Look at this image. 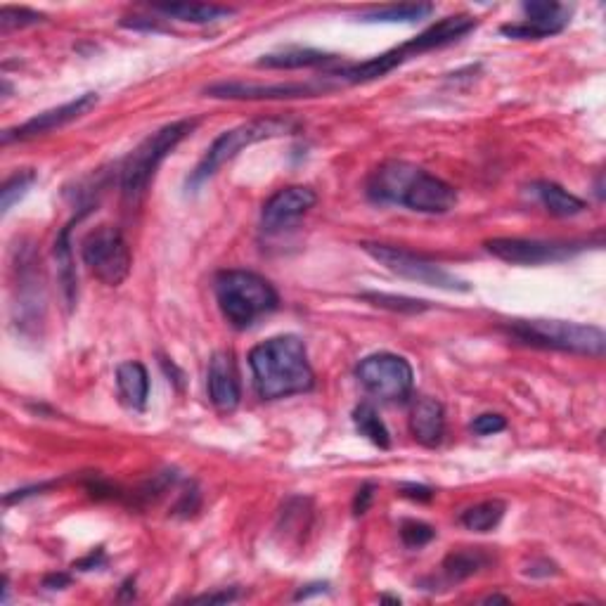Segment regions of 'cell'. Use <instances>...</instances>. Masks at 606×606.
Masks as SVG:
<instances>
[{
	"label": "cell",
	"mask_w": 606,
	"mask_h": 606,
	"mask_svg": "<svg viewBox=\"0 0 606 606\" xmlns=\"http://www.w3.org/2000/svg\"><path fill=\"white\" fill-rule=\"evenodd\" d=\"M356 375L379 401H405L415 384V372L410 363L393 353H375L358 365Z\"/></svg>",
	"instance_id": "8"
},
{
	"label": "cell",
	"mask_w": 606,
	"mask_h": 606,
	"mask_svg": "<svg viewBox=\"0 0 606 606\" xmlns=\"http://www.w3.org/2000/svg\"><path fill=\"white\" fill-rule=\"evenodd\" d=\"M372 500H375V483H365V486H360L356 498H353V514H356V517H363L367 509H370Z\"/></svg>",
	"instance_id": "31"
},
{
	"label": "cell",
	"mask_w": 606,
	"mask_h": 606,
	"mask_svg": "<svg viewBox=\"0 0 606 606\" xmlns=\"http://www.w3.org/2000/svg\"><path fill=\"white\" fill-rule=\"evenodd\" d=\"M325 86L313 83H244V81H221L204 90L206 95L218 100H296L315 98L325 93Z\"/></svg>",
	"instance_id": "10"
},
{
	"label": "cell",
	"mask_w": 606,
	"mask_h": 606,
	"mask_svg": "<svg viewBox=\"0 0 606 606\" xmlns=\"http://www.w3.org/2000/svg\"><path fill=\"white\" fill-rule=\"evenodd\" d=\"M81 216H76L72 223L64 225L60 235L55 240V263H57V280H60L64 301L67 308L76 306V296H79V285H76V266H74V251H72V228L79 223Z\"/></svg>",
	"instance_id": "17"
},
{
	"label": "cell",
	"mask_w": 606,
	"mask_h": 606,
	"mask_svg": "<svg viewBox=\"0 0 606 606\" xmlns=\"http://www.w3.org/2000/svg\"><path fill=\"white\" fill-rule=\"evenodd\" d=\"M524 15V22L505 24L502 34L519 41H540L562 34L571 22V8L562 3H524Z\"/></svg>",
	"instance_id": "11"
},
{
	"label": "cell",
	"mask_w": 606,
	"mask_h": 606,
	"mask_svg": "<svg viewBox=\"0 0 606 606\" xmlns=\"http://www.w3.org/2000/svg\"><path fill=\"white\" fill-rule=\"evenodd\" d=\"M45 15L36 10L29 8H12V5H5L3 10H0V31L3 34H8L12 29H27L34 27V24L43 22Z\"/></svg>",
	"instance_id": "27"
},
{
	"label": "cell",
	"mask_w": 606,
	"mask_h": 606,
	"mask_svg": "<svg viewBox=\"0 0 606 606\" xmlns=\"http://www.w3.org/2000/svg\"><path fill=\"white\" fill-rule=\"evenodd\" d=\"M296 131V124L292 119H280V116H268V119H256L249 124L235 126L230 131H225L214 140V145L209 147L204 154V159L199 161L197 169L190 173L188 188H199L206 183L214 173L221 169L223 164H228L230 159H235L242 150H247L249 145L263 143V140L282 138Z\"/></svg>",
	"instance_id": "4"
},
{
	"label": "cell",
	"mask_w": 606,
	"mask_h": 606,
	"mask_svg": "<svg viewBox=\"0 0 606 606\" xmlns=\"http://www.w3.org/2000/svg\"><path fill=\"white\" fill-rule=\"evenodd\" d=\"M214 289L223 318L235 330H249L263 315H270L280 306L275 287L251 270H221L214 280Z\"/></svg>",
	"instance_id": "2"
},
{
	"label": "cell",
	"mask_w": 606,
	"mask_h": 606,
	"mask_svg": "<svg viewBox=\"0 0 606 606\" xmlns=\"http://www.w3.org/2000/svg\"><path fill=\"white\" fill-rule=\"evenodd\" d=\"M154 10L161 12V15L178 19V22H188V24H211V22H218V19L235 15V10L223 8V5H195V3L157 5Z\"/></svg>",
	"instance_id": "22"
},
{
	"label": "cell",
	"mask_w": 606,
	"mask_h": 606,
	"mask_svg": "<svg viewBox=\"0 0 606 606\" xmlns=\"http://www.w3.org/2000/svg\"><path fill=\"white\" fill-rule=\"evenodd\" d=\"M249 367L254 372V386L263 401L306 393L315 384L306 344L292 334L273 337L251 348Z\"/></svg>",
	"instance_id": "1"
},
{
	"label": "cell",
	"mask_w": 606,
	"mask_h": 606,
	"mask_svg": "<svg viewBox=\"0 0 606 606\" xmlns=\"http://www.w3.org/2000/svg\"><path fill=\"white\" fill-rule=\"evenodd\" d=\"M337 60L334 55L320 53V50L313 48H287L280 50V53H270L263 55L259 60V67L266 69H308V67H325Z\"/></svg>",
	"instance_id": "20"
},
{
	"label": "cell",
	"mask_w": 606,
	"mask_h": 606,
	"mask_svg": "<svg viewBox=\"0 0 606 606\" xmlns=\"http://www.w3.org/2000/svg\"><path fill=\"white\" fill-rule=\"evenodd\" d=\"M410 431L424 448H436L446 434V412L434 398H419L410 412Z\"/></svg>",
	"instance_id": "16"
},
{
	"label": "cell",
	"mask_w": 606,
	"mask_h": 606,
	"mask_svg": "<svg viewBox=\"0 0 606 606\" xmlns=\"http://www.w3.org/2000/svg\"><path fill=\"white\" fill-rule=\"evenodd\" d=\"M491 557L481 550V547H467V550L450 552L443 562V573L450 583H462V580L472 578L474 573L486 569Z\"/></svg>",
	"instance_id": "21"
},
{
	"label": "cell",
	"mask_w": 606,
	"mask_h": 606,
	"mask_svg": "<svg viewBox=\"0 0 606 606\" xmlns=\"http://www.w3.org/2000/svg\"><path fill=\"white\" fill-rule=\"evenodd\" d=\"M524 573H526V576H531V578H547V576H554V573H559V571L552 562H547V559H540V562H531V566L524 569Z\"/></svg>",
	"instance_id": "34"
},
{
	"label": "cell",
	"mask_w": 606,
	"mask_h": 606,
	"mask_svg": "<svg viewBox=\"0 0 606 606\" xmlns=\"http://www.w3.org/2000/svg\"><path fill=\"white\" fill-rule=\"evenodd\" d=\"M505 429H507L505 417L491 415V412H488V415H479L472 422V431L479 436H493V434H500V431H505Z\"/></svg>",
	"instance_id": "30"
},
{
	"label": "cell",
	"mask_w": 606,
	"mask_h": 606,
	"mask_svg": "<svg viewBox=\"0 0 606 606\" xmlns=\"http://www.w3.org/2000/svg\"><path fill=\"white\" fill-rule=\"evenodd\" d=\"M353 424H356L358 434L365 436L370 443H375L377 448L386 450L391 446L389 429H386L382 417L377 415V410L372 408L370 403H360L358 408L353 410Z\"/></svg>",
	"instance_id": "24"
},
{
	"label": "cell",
	"mask_w": 606,
	"mask_h": 606,
	"mask_svg": "<svg viewBox=\"0 0 606 606\" xmlns=\"http://www.w3.org/2000/svg\"><path fill=\"white\" fill-rule=\"evenodd\" d=\"M363 249L379 266L391 270L393 275L403 277V280H412L424 287L443 289V292H469L467 282L460 280V277L453 275L443 266H438V263L429 261L427 256L415 254V251H405L401 247H389V244L375 242H365Z\"/></svg>",
	"instance_id": "6"
},
{
	"label": "cell",
	"mask_w": 606,
	"mask_h": 606,
	"mask_svg": "<svg viewBox=\"0 0 606 606\" xmlns=\"http://www.w3.org/2000/svg\"><path fill=\"white\" fill-rule=\"evenodd\" d=\"M486 249L495 259L512 263V266H543V263H559L583 251V244L573 242H545L524 240V237H493L486 242Z\"/></svg>",
	"instance_id": "9"
},
{
	"label": "cell",
	"mask_w": 606,
	"mask_h": 606,
	"mask_svg": "<svg viewBox=\"0 0 606 606\" xmlns=\"http://www.w3.org/2000/svg\"><path fill=\"white\" fill-rule=\"evenodd\" d=\"M197 121L180 119L173 124L159 128L128 154L124 166H121V195L128 206H138L143 202L154 176H157L161 161L176 150L188 135L195 131Z\"/></svg>",
	"instance_id": "3"
},
{
	"label": "cell",
	"mask_w": 606,
	"mask_h": 606,
	"mask_svg": "<svg viewBox=\"0 0 606 606\" xmlns=\"http://www.w3.org/2000/svg\"><path fill=\"white\" fill-rule=\"evenodd\" d=\"M36 178H38L36 171H31V169L12 173V176L3 183V188H0V211H3V214H8L12 206H15L19 199L27 195L31 188H34Z\"/></svg>",
	"instance_id": "26"
},
{
	"label": "cell",
	"mask_w": 606,
	"mask_h": 606,
	"mask_svg": "<svg viewBox=\"0 0 606 606\" xmlns=\"http://www.w3.org/2000/svg\"><path fill=\"white\" fill-rule=\"evenodd\" d=\"M486 602H509V599H507V597H498V595H493V597H488Z\"/></svg>",
	"instance_id": "38"
},
{
	"label": "cell",
	"mask_w": 606,
	"mask_h": 606,
	"mask_svg": "<svg viewBox=\"0 0 606 606\" xmlns=\"http://www.w3.org/2000/svg\"><path fill=\"white\" fill-rule=\"evenodd\" d=\"M209 398L216 405V410L232 412L240 405L242 386H240V372H237L235 358L228 351L214 353L209 363Z\"/></svg>",
	"instance_id": "15"
},
{
	"label": "cell",
	"mask_w": 606,
	"mask_h": 606,
	"mask_svg": "<svg viewBox=\"0 0 606 606\" xmlns=\"http://www.w3.org/2000/svg\"><path fill=\"white\" fill-rule=\"evenodd\" d=\"M505 512H507V505L502 500H486V502H479V505L464 509L460 521L467 531L488 533L500 524L502 517H505Z\"/></svg>",
	"instance_id": "23"
},
{
	"label": "cell",
	"mask_w": 606,
	"mask_h": 606,
	"mask_svg": "<svg viewBox=\"0 0 606 606\" xmlns=\"http://www.w3.org/2000/svg\"><path fill=\"white\" fill-rule=\"evenodd\" d=\"M306 588L308 590H299V592H296L294 599H306V597L315 595V592H325L327 590V583H313V585H306Z\"/></svg>",
	"instance_id": "37"
},
{
	"label": "cell",
	"mask_w": 606,
	"mask_h": 606,
	"mask_svg": "<svg viewBox=\"0 0 606 606\" xmlns=\"http://www.w3.org/2000/svg\"><path fill=\"white\" fill-rule=\"evenodd\" d=\"M102 562H105V552H102V547H98L95 552H90L86 559H81V562L74 564V569L79 571H93L95 566H100Z\"/></svg>",
	"instance_id": "35"
},
{
	"label": "cell",
	"mask_w": 606,
	"mask_h": 606,
	"mask_svg": "<svg viewBox=\"0 0 606 606\" xmlns=\"http://www.w3.org/2000/svg\"><path fill=\"white\" fill-rule=\"evenodd\" d=\"M237 597H240V592H235V590H223V592H211V595L195 597V599H192V602H204V604H228V602H235Z\"/></svg>",
	"instance_id": "33"
},
{
	"label": "cell",
	"mask_w": 606,
	"mask_h": 606,
	"mask_svg": "<svg viewBox=\"0 0 606 606\" xmlns=\"http://www.w3.org/2000/svg\"><path fill=\"white\" fill-rule=\"evenodd\" d=\"M81 259L102 285L119 287L131 275V249L126 237L114 225H100L90 230L81 242Z\"/></svg>",
	"instance_id": "7"
},
{
	"label": "cell",
	"mask_w": 606,
	"mask_h": 606,
	"mask_svg": "<svg viewBox=\"0 0 606 606\" xmlns=\"http://www.w3.org/2000/svg\"><path fill=\"white\" fill-rule=\"evenodd\" d=\"M116 386L119 396L131 410H143L150 398V375H147L143 363H121L116 370Z\"/></svg>",
	"instance_id": "18"
},
{
	"label": "cell",
	"mask_w": 606,
	"mask_h": 606,
	"mask_svg": "<svg viewBox=\"0 0 606 606\" xmlns=\"http://www.w3.org/2000/svg\"><path fill=\"white\" fill-rule=\"evenodd\" d=\"M69 583H72V578H69L67 573H53V576H48L43 580L45 588H50V590H62V588H67Z\"/></svg>",
	"instance_id": "36"
},
{
	"label": "cell",
	"mask_w": 606,
	"mask_h": 606,
	"mask_svg": "<svg viewBox=\"0 0 606 606\" xmlns=\"http://www.w3.org/2000/svg\"><path fill=\"white\" fill-rule=\"evenodd\" d=\"M363 299L375 303L379 308H386V311H398V313H422L429 308L427 301L405 299V296H391V294H363Z\"/></svg>",
	"instance_id": "28"
},
{
	"label": "cell",
	"mask_w": 606,
	"mask_h": 606,
	"mask_svg": "<svg viewBox=\"0 0 606 606\" xmlns=\"http://www.w3.org/2000/svg\"><path fill=\"white\" fill-rule=\"evenodd\" d=\"M401 495H403V498H410V500H417V502H429L431 498H434V491H431V488H427V486H419V483H403Z\"/></svg>",
	"instance_id": "32"
},
{
	"label": "cell",
	"mask_w": 606,
	"mask_h": 606,
	"mask_svg": "<svg viewBox=\"0 0 606 606\" xmlns=\"http://www.w3.org/2000/svg\"><path fill=\"white\" fill-rule=\"evenodd\" d=\"M457 204V192L446 180L431 176L429 171L417 169L408 190L403 192L401 206H408L417 214H448Z\"/></svg>",
	"instance_id": "13"
},
{
	"label": "cell",
	"mask_w": 606,
	"mask_h": 606,
	"mask_svg": "<svg viewBox=\"0 0 606 606\" xmlns=\"http://www.w3.org/2000/svg\"><path fill=\"white\" fill-rule=\"evenodd\" d=\"M434 12V5H389V8H377L365 12L363 22H384V24H412L419 22V19L429 17Z\"/></svg>",
	"instance_id": "25"
},
{
	"label": "cell",
	"mask_w": 606,
	"mask_h": 606,
	"mask_svg": "<svg viewBox=\"0 0 606 606\" xmlns=\"http://www.w3.org/2000/svg\"><path fill=\"white\" fill-rule=\"evenodd\" d=\"M98 102H100L98 93H83L76 100L67 102V105L53 107V109H48V112L36 114L34 119L24 121L22 126L8 128V131L3 133V143L8 145V143H12V140H31V138H38V135L57 131V128L72 124V121L86 116L90 109L98 105Z\"/></svg>",
	"instance_id": "12"
},
{
	"label": "cell",
	"mask_w": 606,
	"mask_h": 606,
	"mask_svg": "<svg viewBox=\"0 0 606 606\" xmlns=\"http://www.w3.org/2000/svg\"><path fill=\"white\" fill-rule=\"evenodd\" d=\"M318 204V195L303 185H289V188L275 192L273 197L263 204L261 223L263 230L277 232L294 225L301 216H306L313 206Z\"/></svg>",
	"instance_id": "14"
},
{
	"label": "cell",
	"mask_w": 606,
	"mask_h": 606,
	"mask_svg": "<svg viewBox=\"0 0 606 606\" xmlns=\"http://www.w3.org/2000/svg\"><path fill=\"white\" fill-rule=\"evenodd\" d=\"M514 337L524 344L552 348L562 353L602 358L606 351V334L599 327L578 325L564 320H519L509 327Z\"/></svg>",
	"instance_id": "5"
},
{
	"label": "cell",
	"mask_w": 606,
	"mask_h": 606,
	"mask_svg": "<svg viewBox=\"0 0 606 606\" xmlns=\"http://www.w3.org/2000/svg\"><path fill=\"white\" fill-rule=\"evenodd\" d=\"M434 538L436 531L429 524H424V521L408 519L401 524V540L405 547H410V550H419V547L429 545Z\"/></svg>",
	"instance_id": "29"
},
{
	"label": "cell",
	"mask_w": 606,
	"mask_h": 606,
	"mask_svg": "<svg viewBox=\"0 0 606 606\" xmlns=\"http://www.w3.org/2000/svg\"><path fill=\"white\" fill-rule=\"evenodd\" d=\"M531 192L535 197H538V202L545 206L547 214H552L557 218L578 216V214H583L585 209H588V204H585L583 199L571 195V192H566L562 185L547 183V180H540V183H535Z\"/></svg>",
	"instance_id": "19"
}]
</instances>
